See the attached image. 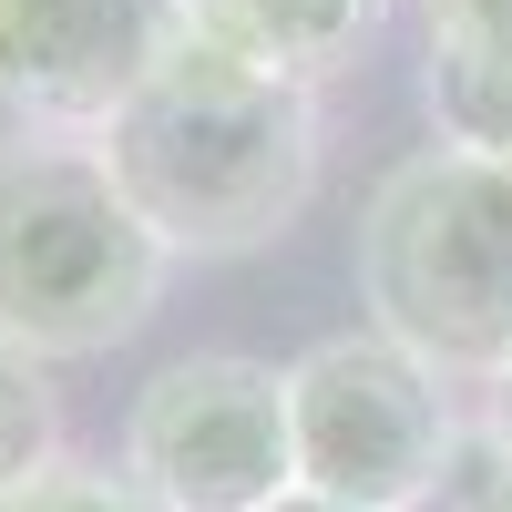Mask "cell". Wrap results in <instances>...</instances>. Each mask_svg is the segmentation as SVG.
I'll list each match as a JSON object with an SVG mask.
<instances>
[{
  "label": "cell",
  "instance_id": "12",
  "mask_svg": "<svg viewBox=\"0 0 512 512\" xmlns=\"http://www.w3.org/2000/svg\"><path fill=\"white\" fill-rule=\"evenodd\" d=\"M420 31L451 52H512V0H420Z\"/></svg>",
  "mask_w": 512,
  "mask_h": 512
},
{
  "label": "cell",
  "instance_id": "4",
  "mask_svg": "<svg viewBox=\"0 0 512 512\" xmlns=\"http://www.w3.org/2000/svg\"><path fill=\"white\" fill-rule=\"evenodd\" d=\"M287 431H297V492H328L349 512H410L472 420L451 410V379H431L379 328H349L287 369Z\"/></svg>",
  "mask_w": 512,
  "mask_h": 512
},
{
  "label": "cell",
  "instance_id": "8",
  "mask_svg": "<svg viewBox=\"0 0 512 512\" xmlns=\"http://www.w3.org/2000/svg\"><path fill=\"white\" fill-rule=\"evenodd\" d=\"M420 103H431V123H441L451 154L512 164V52H451V41H431Z\"/></svg>",
  "mask_w": 512,
  "mask_h": 512
},
{
  "label": "cell",
  "instance_id": "14",
  "mask_svg": "<svg viewBox=\"0 0 512 512\" xmlns=\"http://www.w3.org/2000/svg\"><path fill=\"white\" fill-rule=\"evenodd\" d=\"M277 512H349V502H328V492H287Z\"/></svg>",
  "mask_w": 512,
  "mask_h": 512
},
{
  "label": "cell",
  "instance_id": "3",
  "mask_svg": "<svg viewBox=\"0 0 512 512\" xmlns=\"http://www.w3.org/2000/svg\"><path fill=\"white\" fill-rule=\"evenodd\" d=\"M164 277H175V246L134 216L103 144H0V349L41 369L103 359L164 308Z\"/></svg>",
  "mask_w": 512,
  "mask_h": 512
},
{
  "label": "cell",
  "instance_id": "9",
  "mask_svg": "<svg viewBox=\"0 0 512 512\" xmlns=\"http://www.w3.org/2000/svg\"><path fill=\"white\" fill-rule=\"evenodd\" d=\"M52 472H62V400L41 379V359L0 349V512L31 482H52Z\"/></svg>",
  "mask_w": 512,
  "mask_h": 512
},
{
  "label": "cell",
  "instance_id": "11",
  "mask_svg": "<svg viewBox=\"0 0 512 512\" xmlns=\"http://www.w3.org/2000/svg\"><path fill=\"white\" fill-rule=\"evenodd\" d=\"M11 512H154V502L134 492V472H82V461H62V472L31 482Z\"/></svg>",
  "mask_w": 512,
  "mask_h": 512
},
{
  "label": "cell",
  "instance_id": "1",
  "mask_svg": "<svg viewBox=\"0 0 512 512\" xmlns=\"http://www.w3.org/2000/svg\"><path fill=\"white\" fill-rule=\"evenodd\" d=\"M103 164L175 256H256L318 195V82L185 31L175 62L103 123Z\"/></svg>",
  "mask_w": 512,
  "mask_h": 512
},
{
  "label": "cell",
  "instance_id": "6",
  "mask_svg": "<svg viewBox=\"0 0 512 512\" xmlns=\"http://www.w3.org/2000/svg\"><path fill=\"white\" fill-rule=\"evenodd\" d=\"M185 31V0H0V113L21 134L103 144Z\"/></svg>",
  "mask_w": 512,
  "mask_h": 512
},
{
  "label": "cell",
  "instance_id": "2",
  "mask_svg": "<svg viewBox=\"0 0 512 512\" xmlns=\"http://www.w3.org/2000/svg\"><path fill=\"white\" fill-rule=\"evenodd\" d=\"M359 308L451 390L512 379V164L400 154L359 205Z\"/></svg>",
  "mask_w": 512,
  "mask_h": 512
},
{
  "label": "cell",
  "instance_id": "10",
  "mask_svg": "<svg viewBox=\"0 0 512 512\" xmlns=\"http://www.w3.org/2000/svg\"><path fill=\"white\" fill-rule=\"evenodd\" d=\"M410 512H512V451L472 420V431H461V451L441 461V482L420 492Z\"/></svg>",
  "mask_w": 512,
  "mask_h": 512
},
{
  "label": "cell",
  "instance_id": "5",
  "mask_svg": "<svg viewBox=\"0 0 512 512\" xmlns=\"http://www.w3.org/2000/svg\"><path fill=\"white\" fill-rule=\"evenodd\" d=\"M123 472L154 512H277L297 492L287 369L246 349L164 359L123 420Z\"/></svg>",
  "mask_w": 512,
  "mask_h": 512
},
{
  "label": "cell",
  "instance_id": "7",
  "mask_svg": "<svg viewBox=\"0 0 512 512\" xmlns=\"http://www.w3.org/2000/svg\"><path fill=\"white\" fill-rule=\"evenodd\" d=\"M390 11V0H185V21L226 52L267 62L287 82H328L338 62L359 52V31Z\"/></svg>",
  "mask_w": 512,
  "mask_h": 512
},
{
  "label": "cell",
  "instance_id": "13",
  "mask_svg": "<svg viewBox=\"0 0 512 512\" xmlns=\"http://www.w3.org/2000/svg\"><path fill=\"white\" fill-rule=\"evenodd\" d=\"M472 420H482V431H492V441L512 451V379H492V390H482V410H472Z\"/></svg>",
  "mask_w": 512,
  "mask_h": 512
}]
</instances>
